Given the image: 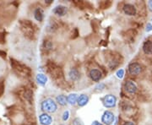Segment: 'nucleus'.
Wrapping results in <instances>:
<instances>
[{
	"label": "nucleus",
	"instance_id": "nucleus-19",
	"mask_svg": "<svg viewBox=\"0 0 152 125\" xmlns=\"http://www.w3.org/2000/svg\"><path fill=\"white\" fill-rule=\"evenodd\" d=\"M73 125H84V123L80 118H76L73 120Z\"/></svg>",
	"mask_w": 152,
	"mask_h": 125
},
{
	"label": "nucleus",
	"instance_id": "nucleus-10",
	"mask_svg": "<svg viewBox=\"0 0 152 125\" xmlns=\"http://www.w3.org/2000/svg\"><path fill=\"white\" fill-rule=\"evenodd\" d=\"M143 51L147 55L152 54V42L151 41H146L143 44Z\"/></svg>",
	"mask_w": 152,
	"mask_h": 125
},
{
	"label": "nucleus",
	"instance_id": "nucleus-13",
	"mask_svg": "<svg viewBox=\"0 0 152 125\" xmlns=\"http://www.w3.org/2000/svg\"><path fill=\"white\" fill-rule=\"evenodd\" d=\"M37 81L41 86H45L48 82V77L43 74H38L37 75Z\"/></svg>",
	"mask_w": 152,
	"mask_h": 125
},
{
	"label": "nucleus",
	"instance_id": "nucleus-22",
	"mask_svg": "<svg viewBox=\"0 0 152 125\" xmlns=\"http://www.w3.org/2000/svg\"><path fill=\"white\" fill-rule=\"evenodd\" d=\"M148 7H149V10L152 12V1L148 2Z\"/></svg>",
	"mask_w": 152,
	"mask_h": 125
},
{
	"label": "nucleus",
	"instance_id": "nucleus-24",
	"mask_svg": "<svg viewBox=\"0 0 152 125\" xmlns=\"http://www.w3.org/2000/svg\"><path fill=\"white\" fill-rule=\"evenodd\" d=\"M91 125H103L102 124H101L100 122H98V121H94Z\"/></svg>",
	"mask_w": 152,
	"mask_h": 125
},
{
	"label": "nucleus",
	"instance_id": "nucleus-9",
	"mask_svg": "<svg viewBox=\"0 0 152 125\" xmlns=\"http://www.w3.org/2000/svg\"><path fill=\"white\" fill-rule=\"evenodd\" d=\"M53 12L58 16H64L67 14V12H68V9L66 8L65 6L58 5L55 7Z\"/></svg>",
	"mask_w": 152,
	"mask_h": 125
},
{
	"label": "nucleus",
	"instance_id": "nucleus-14",
	"mask_svg": "<svg viewBox=\"0 0 152 125\" xmlns=\"http://www.w3.org/2000/svg\"><path fill=\"white\" fill-rule=\"evenodd\" d=\"M57 102L61 105V106H66L68 103V97H66L64 95H59L56 98Z\"/></svg>",
	"mask_w": 152,
	"mask_h": 125
},
{
	"label": "nucleus",
	"instance_id": "nucleus-5",
	"mask_svg": "<svg viewBox=\"0 0 152 125\" xmlns=\"http://www.w3.org/2000/svg\"><path fill=\"white\" fill-rule=\"evenodd\" d=\"M123 10L125 15H129V16H133V15H135L137 10H136L135 6L130 4H127L124 6L123 8Z\"/></svg>",
	"mask_w": 152,
	"mask_h": 125
},
{
	"label": "nucleus",
	"instance_id": "nucleus-15",
	"mask_svg": "<svg viewBox=\"0 0 152 125\" xmlns=\"http://www.w3.org/2000/svg\"><path fill=\"white\" fill-rule=\"evenodd\" d=\"M78 98H79V96L75 93L69 95L68 96V103H69L70 105H75L78 102Z\"/></svg>",
	"mask_w": 152,
	"mask_h": 125
},
{
	"label": "nucleus",
	"instance_id": "nucleus-2",
	"mask_svg": "<svg viewBox=\"0 0 152 125\" xmlns=\"http://www.w3.org/2000/svg\"><path fill=\"white\" fill-rule=\"evenodd\" d=\"M102 102L104 106L107 108L114 107L117 104V98L113 95H107L102 98Z\"/></svg>",
	"mask_w": 152,
	"mask_h": 125
},
{
	"label": "nucleus",
	"instance_id": "nucleus-6",
	"mask_svg": "<svg viewBox=\"0 0 152 125\" xmlns=\"http://www.w3.org/2000/svg\"><path fill=\"white\" fill-rule=\"evenodd\" d=\"M124 89L126 92H128L129 94H135L137 91V86L133 81L128 80L125 82Z\"/></svg>",
	"mask_w": 152,
	"mask_h": 125
},
{
	"label": "nucleus",
	"instance_id": "nucleus-8",
	"mask_svg": "<svg viewBox=\"0 0 152 125\" xmlns=\"http://www.w3.org/2000/svg\"><path fill=\"white\" fill-rule=\"evenodd\" d=\"M90 77H91V79L93 81L98 82L100 81V80L102 77V73L99 69H93L90 71Z\"/></svg>",
	"mask_w": 152,
	"mask_h": 125
},
{
	"label": "nucleus",
	"instance_id": "nucleus-20",
	"mask_svg": "<svg viewBox=\"0 0 152 125\" xmlns=\"http://www.w3.org/2000/svg\"><path fill=\"white\" fill-rule=\"evenodd\" d=\"M69 111H65L64 113V114H63V120L64 121H67V120L69 119Z\"/></svg>",
	"mask_w": 152,
	"mask_h": 125
},
{
	"label": "nucleus",
	"instance_id": "nucleus-7",
	"mask_svg": "<svg viewBox=\"0 0 152 125\" xmlns=\"http://www.w3.org/2000/svg\"><path fill=\"white\" fill-rule=\"evenodd\" d=\"M39 122L42 125H50L53 122V118L50 115L44 113L39 116Z\"/></svg>",
	"mask_w": 152,
	"mask_h": 125
},
{
	"label": "nucleus",
	"instance_id": "nucleus-17",
	"mask_svg": "<svg viewBox=\"0 0 152 125\" xmlns=\"http://www.w3.org/2000/svg\"><path fill=\"white\" fill-rule=\"evenodd\" d=\"M105 88H106V86L104 84H102V83H100V84H98L97 86L95 87V91L96 92H102V91H103L104 90H105Z\"/></svg>",
	"mask_w": 152,
	"mask_h": 125
},
{
	"label": "nucleus",
	"instance_id": "nucleus-23",
	"mask_svg": "<svg viewBox=\"0 0 152 125\" xmlns=\"http://www.w3.org/2000/svg\"><path fill=\"white\" fill-rule=\"evenodd\" d=\"M123 125H135L133 122H130V121H129V122H125L124 124Z\"/></svg>",
	"mask_w": 152,
	"mask_h": 125
},
{
	"label": "nucleus",
	"instance_id": "nucleus-21",
	"mask_svg": "<svg viewBox=\"0 0 152 125\" xmlns=\"http://www.w3.org/2000/svg\"><path fill=\"white\" fill-rule=\"evenodd\" d=\"M152 31V25L151 24H147L146 26V31L147 32H149V31Z\"/></svg>",
	"mask_w": 152,
	"mask_h": 125
},
{
	"label": "nucleus",
	"instance_id": "nucleus-12",
	"mask_svg": "<svg viewBox=\"0 0 152 125\" xmlns=\"http://www.w3.org/2000/svg\"><path fill=\"white\" fill-rule=\"evenodd\" d=\"M43 10L41 8H37L34 12V17L37 21H42L43 20Z\"/></svg>",
	"mask_w": 152,
	"mask_h": 125
},
{
	"label": "nucleus",
	"instance_id": "nucleus-11",
	"mask_svg": "<svg viewBox=\"0 0 152 125\" xmlns=\"http://www.w3.org/2000/svg\"><path fill=\"white\" fill-rule=\"evenodd\" d=\"M88 102H89V97H88V96L87 95H85V94H82L80 95L79 98H78V102H77V103L78 105L80 106V107H84V106H86L87 103H88Z\"/></svg>",
	"mask_w": 152,
	"mask_h": 125
},
{
	"label": "nucleus",
	"instance_id": "nucleus-1",
	"mask_svg": "<svg viewBox=\"0 0 152 125\" xmlns=\"http://www.w3.org/2000/svg\"><path fill=\"white\" fill-rule=\"evenodd\" d=\"M41 108L45 113H53L57 111V103L51 98L45 99L41 104Z\"/></svg>",
	"mask_w": 152,
	"mask_h": 125
},
{
	"label": "nucleus",
	"instance_id": "nucleus-3",
	"mask_svg": "<svg viewBox=\"0 0 152 125\" xmlns=\"http://www.w3.org/2000/svg\"><path fill=\"white\" fill-rule=\"evenodd\" d=\"M114 120H115V116L110 111H106L102 117V122L106 125H112Z\"/></svg>",
	"mask_w": 152,
	"mask_h": 125
},
{
	"label": "nucleus",
	"instance_id": "nucleus-16",
	"mask_svg": "<svg viewBox=\"0 0 152 125\" xmlns=\"http://www.w3.org/2000/svg\"><path fill=\"white\" fill-rule=\"evenodd\" d=\"M69 77L72 80H77L80 78V73L76 69H72L69 72Z\"/></svg>",
	"mask_w": 152,
	"mask_h": 125
},
{
	"label": "nucleus",
	"instance_id": "nucleus-4",
	"mask_svg": "<svg viewBox=\"0 0 152 125\" xmlns=\"http://www.w3.org/2000/svg\"><path fill=\"white\" fill-rule=\"evenodd\" d=\"M129 72L132 75H139L142 71V68L138 63H132L129 65Z\"/></svg>",
	"mask_w": 152,
	"mask_h": 125
},
{
	"label": "nucleus",
	"instance_id": "nucleus-18",
	"mask_svg": "<svg viewBox=\"0 0 152 125\" xmlns=\"http://www.w3.org/2000/svg\"><path fill=\"white\" fill-rule=\"evenodd\" d=\"M116 75L117 77L118 78V79H123L124 78V70L123 69H120L118 70L117 71V73H116Z\"/></svg>",
	"mask_w": 152,
	"mask_h": 125
}]
</instances>
